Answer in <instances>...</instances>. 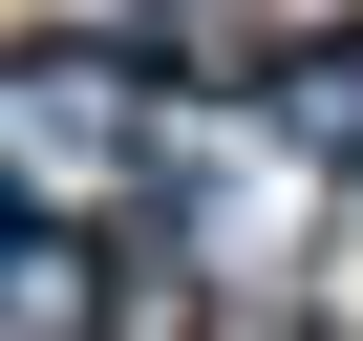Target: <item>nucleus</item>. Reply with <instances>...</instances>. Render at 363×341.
Masks as SVG:
<instances>
[{
    "label": "nucleus",
    "instance_id": "nucleus-2",
    "mask_svg": "<svg viewBox=\"0 0 363 341\" xmlns=\"http://www.w3.org/2000/svg\"><path fill=\"white\" fill-rule=\"evenodd\" d=\"M214 107H235V149L299 170V192H363V0H278Z\"/></svg>",
    "mask_w": 363,
    "mask_h": 341
},
{
    "label": "nucleus",
    "instance_id": "nucleus-3",
    "mask_svg": "<svg viewBox=\"0 0 363 341\" xmlns=\"http://www.w3.org/2000/svg\"><path fill=\"white\" fill-rule=\"evenodd\" d=\"M0 320H22V341H150V299H128L107 214H22V256H0Z\"/></svg>",
    "mask_w": 363,
    "mask_h": 341
},
{
    "label": "nucleus",
    "instance_id": "nucleus-1",
    "mask_svg": "<svg viewBox=\"0 0 363 341\" xmlns=\"http://www.w3.org/2000/svg\"><path fill=\"white\" fill-rule=\"evenodd\" d=\"M0 149H22V214H150L171 149H193V86L150 43H22L0 64Z\"/></svg>",
    "mask_w": 363,
    "mask_h": 341
}]
</instances>
